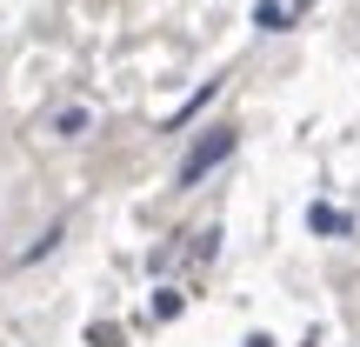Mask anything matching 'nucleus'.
I'll use <instances>...</instances> for the list:
<instances>
[{
	"mask_svg": "<svg viewBox=\"0 0 360 347\" xmlns=\"http://www.w3.org/2000/svg\"><path fill=\"white\" fill-rule=\"evenodd\" d=\"M227 154H233V127H214L207 141H193V147H187V160H180L174 187H193V180H200V174H214Z\"/></svg>",
	"mask_w": 360,
	"mask_h": 347,
	"instance_id": "nucleus-1",
	"label": "nucleus"
},
{
	"mask_svg": "<svg viewBox=\"0 0 360 347\" xmlns=\"http://www.w3.org/2000/svg\"><path fill=\"white\" fill-rule=\"evenodd\" d=\"M87 127H94V114H87V107H60V114H53V134H60V141H80Z\"/></svg>",
	"mask_w": 360,
	"mask_h": 347,
	"instance_id": "nucleus-2",
	"label": "nucleus"
},
{
	"mask_svg": "<svg viewBox=\"0 0 360 347\" xmlns=\"http://www.w3.org/2000/svg\"><path fill=\"white\" fill-rule=\"evenodd\" d=\"M287 20H294V13H287L281 0H260V7H254V27H260V34H281Z\"/></svg>",
	"mask_w": 360,
	"mask_h": 347,
	"instance_id": "nucleus-3",
	"label": "nucleus"
},
{
	"mask_svg": "<svg viewBox=\"0 0 360 347\" xmlns=\"http://www.w3.org/2000/svg\"><path fill=\"white\" fill-rule=\"evenodd\" d=\"M307 227L314 234H347V214L340 207H307Z\"/></svg>",
	"mask_w": 360,
	"mask_h": 347,
	"instance_id": "nucleus-4",
	"label": "nucleus"
},
{
	"mask_svg": "<svg viewBox=\"0 0 360 347\" xmlns=\"http://www.w3.org/2000/svg\"><path fill=\"white\" fill-rule=\"evenodd\" d=\"M180 308H187V301H180V287H154V301H147V314H154V321H174Z\"/></svg>",
	"mask_w": 360,
	"mask_h": 347,
	"instance_id": "nucleus-5",
	"label": "nucleus"
},
{
	"mask_svg": "<svg viewBox=\"0 0 360 347\" xmlns=\"http://www.w3.org/2000/svg\"><path fill=\"white\" fill-rule=\"evenodd\" d=\"M247 347H274V341H267V334H254V341H247Z\"/></svg>",
	"mask_w": 360,
	"mask_h": 347,
	"instance_id": "nucleus-6",
	"label": "nucleus"
}]
</instances>
